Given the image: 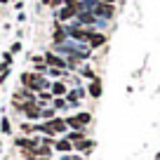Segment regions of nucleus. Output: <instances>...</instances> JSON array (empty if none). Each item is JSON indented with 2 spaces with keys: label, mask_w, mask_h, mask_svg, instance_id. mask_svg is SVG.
Listing matches in <instances>:
<instances>
[{
  "label": "nucleus",
  "mask_w": 160,
  "mask_h": 160,
  "mask_svg": "<svg viewBox=\"0 0 160 160\" xmlns=\"http://www.w3.org/2000/svg\"><path fill=\"white\" fill-rule=\"evenodd\" d=\"M21 87H26V90L31 92H42V90H50L52 82L45 78L42 73H35V71H26V73H21Z\"/></svg>",
  "instance_id": "obj_1"
},
{
  "label": "nucleus",
  "mask_w": 160,
  "mask_h": 160,
  "mask_svg": "<svg viewBox=\"0 0 160 160\" xmlns=\"http://www.w3.org/2000/svg\"><path fill=\"white\" fill-rule=\"evenodd\" d=\"M64 120H66V125H68V130L80 132V130H87V125L92 122V113L90 111H80V113L68 115V118H64Z\"/></svg>",
  "instance_id": "obj_2"
},
{
  "label": "nucleus",
  "mask_w": 160,
  "mask_h": 160,
  "mask_svg": "<svg viewBox=\"0 0 160 160\" xmlns=\"http://www.w3.org/2000/svg\"><path fill=\"white\" fill-rule=\"evenodd\" d=\"M14 146H17V148H21V151H33V148H38V146H40V139H38V137H17Z\"/></svg>",
  "instance_id": "obj_3"
},
{
  "label": "nucleus",
  "mask_w": 160,
  "mask_h": 160,
  "mask_svg": "<svg viewBox=\"0 0 160 160\" xmlns=\"http://www.w3.org/2000/svg\"><path fill=\"white\" fill-rule=\"evenodd\" d=\"M45 64L50 66V68L68 71V64H66V59H61V57H59V54H54V52H45Z\"/></svg>",
  "instance_id": "obj_4"
},
{
  "label": "nucleus",
  "mask_w": 160,
  "mask_h": 160,
  "mask_svg": "<svg viewBox=\"0 0 160 160\" xmlns=\"http://www.w3.org/2000/svg\"><path fill=\"white\" fill-rule=\"evenodd\" d=\"M94 148H97L94 139H82V141H78V144H73V153H80V155H90Z\"/></svg>",
  "instance_id": "obj_5"
},
{
  "label": "nucleus",
  "mask_w": 160,
  "mask_h": 160,
  "mask_svg": "<svg viewBox=\"0 0 160 160\" xmlns=\"http://www.w3.org/2000/svg\"><path fill=\"white\" fill-rule=\"evenodd\" d=\"M92 14H94V17H104V19H113L115 10H113V5H104V2H94V7H92Z\"/></svg>",
  "instance_id": "obj_6"
},
{
  "label": "nucleus",
  "mask_w": 160,
  "mask_h": 160,
  "mask_svg": "<svg viewBox=\"0 0 160 160\" xmlns=\"http://www.w3.org/2000/svg\"><path fill=\"white\" fill-rule=\"evenodd\" d=\"M75 17H78V5H75V7L64 5L59 10V14H57V19H59V21H68V19H75Z\"/></svg>",
  "instance_id": "obj_7"
},
{
  "label": "nucleus",
  "mask_w": 160,
  "mask_h": 160,
  "mask_svg": "<svg viewBox=\"0 0 160 160\" xmlns=\"http://www.w3.org/2000/svg\"><path fill=\"white\" fill-rule=\"evenodd\" d=\"M50 92H52V97H66L68 94V85H66L64 80H54L52 87H50Z\"/></svg>",
  "instance_id": "obj_8"
},
{
  "label": "nucleus",
  "mask_w": 160,
  "mask_h": 160,
  "mask_svg": "<svg viewBox=\"0 0 160 160\" xmlns=\"http://www.w3.org/2000/svg\"><path fill=\"white\" fill-rule=\"evenodd\" d=\"M106 40H108V38H106L104 33H92L90 40H87V42H90V50H99V47H104Z\"/></svg>",
  "instance_id": "obj_9"
},
{
  "label": "nucleus",
  "mask_w": 160,
  "mask_h": 160,
  "mask_svg": "<svg viewBox=\"0 0 160 160\" xmlns=\"http://www.w3.org/2000/svg\"><path fill=\"white\" fill-rule=\"evenodd\" d=\"M101 92H104V90H101V80H99V78H97V80H90V85H87V94H90L92 99H99Z\"/></svg>",
  "instance_id": "obj_10"
},
{
  "label": "nucleus",
  "mask_w": 160,
  "mask_h": 160,
  "mask_svg": "<svg viewBox=\"0 0 160 160\" xmlns=\"http://www.w3.org/2000/svg\"><path fill=\"white\" fill-rule=\"evenodd\" d=\"M54 151H59V153H73V144H71V141L68 139H66V137H64V139H57L54 141Z\"/></svg>",
  "instance_id": "obj_11"
},
{
  "label": "nucleus",
  "mask_w": 160,
  "mask_h": 160,
  "mask_svg": "<svg viewBox=\"0 0 160 160\" xmlns=\"http://www.w3.org/2000/svg\"><path fill=\"white\" fill-rule=\"evenodd\" d=\"M52 127H54L57 134H68V125H66V120H64V118H59V115L52 120Z\"/></svg>",
  "instance_id": "obj_12"
},
{
  "label": "nucleus",
  "mask_w": 160,
  "mask_h": 160,
  "mask_svg": "<svg viewBox=\"0 0 160 160\" xmlns=\"http://www.w3.org/2000/svg\"><path fill=\"white\" fill-rule=\"evenodd\" d=\"M66 139H68L71 144H78V141L87 139V130H80V132H73V130H68V134H66Z\"/></svg>",
  "instance_id": "obj_13"
},
{
  "label": "nucleus",
  "mask_w": 160,
  "mask_h": 160,
  "mask_svg": "<svg viewBox=\"0 0 160 160\" xmlns=\"http://www.w3.org/2000/svg\"><path fill=\"white\" fill-rule=\"evenodd\" d=\"M75 19H78V21H80V24H82V26H87V24L92 26V24H94V21H97V17L92 14V12H80V14L75 17Z\"/></svg>",
  "instance_id": "obj_14"
},
{
  "label": "nucleus",
  "mask_w": 160,
  "mask_h": 160,
  "mask_svg": "<svg viewBox=\"0 0 160 160\" xmlns=\"http://www.w3.org/2000/svg\"><path fill=\"white\" fill-rule=\"evenodd\" d=\"M50 106H52L54 111H64V108H68V101H66V97H54Z\"/></svg>",
  "instance_id": "obj_15"
},
{
  "label": "nucleus",
  "mask_w": 160,
  "mask_h": 160,
  "mask_svg": "<svg viewBox=\"0 0 160 160\" xmlns=\"http://www.w3.org/2000/svg\"><path fill=\"white\" fill-rule=\"evenodd\" d=\"M52 92L50 90H42V92H38V104H42V106H47V104H52Z\"/></svg>",
  "instance_id": "obj_16"
},
{
  "label": "nucleus",
  "mask_w": 160,
  "mask_h": 160,
  "mask_svg": "<svg viewBox=\"0 0 160 160\" xmlns=\"http://www.w3.org/2000/svg\"><path fill=\"white\" fill-rule=\"evenodd\" d=\"M57 118V111L52 108V106H42V115H40V120H54Z\"/></svg>",
  "instance_id": "obj_17"
},
{
  "label": "nucleus",
  "mask_w": 160,
  "mask_h": 160,
  "mask_svg": "<svg viewBox=\"0 0 160 160\" xmlns=\"http://www.w3.org/2000/svg\"><path fill=\"white\" fill-rule=\"evenodd\" d=\"M80 75H82L85 80H97V73L90 68V66H82V68H80Z\"/></svg>",
  "instance_id": "obj_18"
},
{
  "label": "nucleus",
  "mask_w": 160,
  "mask_h": 160,
  "mask_svg": "<svg viewBox=\"0 0 160 160\" xmlns=\"http://www.w3.org/2000/svg\"><path fill=\"white\" fill-rule=\"evenodd\" d=\"M35 125H31V122H21V134L24 137H31V134H35Z\"/></svg>",
  "instance_id": "obj_19"
},
{
  "label": "nucleus",
  "mask_w": 160,
  "mask_h": 160,
  "mask_svg": "<svg viewBox=\"0 0 160 160\" xmlns=\"http://www.w3.org/2000/svg\"><path fill=\"white\" fill-rule=\"evenodd\" d=\"M0 130L5 132V134H10V132H12V125H10V120H7V118H2V122H0Z\"/></svg>",
  "instance_id": "obj_20"
},
{
  "label": "nucleus",
  "mask_w": 160,
  "mask_h": 160,
  "mask_svg": "<svg viewBox=\"0 0 160 160\" xmlns=\"http://www.w3.org/2000/svg\"><path fill=\"white\" fill-rule=\"evenodd\" d=\"M42 5L45 7H59V5H64V0H42Z\"/></svg>",
  "instance_id": "obj_21"
},
{
  "label": "nucleus",
  "mask_w": 160,
  "mask_h": 160,
  "mask_svg": "<svg viewBox=\"0 0 160 160\" xmlns=\"http://www.w3.org/2000/svg\"><path fill=\"white\" fill-rule=\"evenodd\" d=\"M78 2H80V0H64V5H68V7H75Z\"/></svg>",
  "instance_id": "obj_22"
},
{
  "label": "nucleus",
  "mask_w": 160,
  "mask_h": 160,
  "mask_svg": "<svg viewBox=\"0 0 160 160\" xmlns=\"http://www.w3.org/2000/svg\"><path fill=\"white\" fill-rule=\"evenodd\" d=\"M97 2H104V5H113L115 0H97Z\"/></svg>",
  "instance_id": "obj_23"
},
{
  "label": "nucleus",
  "mask_w": 160,
  "mask_h": 160,
  "mask_svg": "<svg viewBox=\"0 0 160 160\" xmlns=\"http://www.w3.org/2000/svg\"><path fill=\"white\" fill-rule=\"evenodd\" d=\"M35 160H54V158H35Z\"/></svg>",
  "instance_id": "obj_24"
}]
</instances>
